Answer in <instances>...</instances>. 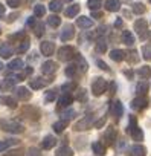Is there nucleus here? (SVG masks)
Segmentation results:
<instances>
[{
    "label": "nucleus",
    "instance_id": "21",
    "mask_svg": "<svg viewBox=\"0 0 151 156\" xmlns=\"http://www.w3.org/2000/svg\"><path fill=\"white\" fill-rule=\"evenodd\" d=\"M131 153H133V156H146V148L140 144H136L131 147Z\"/></svg>",
    "mask_w": 151,
    "mask_h": 156
},
{
    "label": "nucleus",
    "instance_id": "16",
    "mask_svg": "<svg viewBox=\"0 0 151 156\" xmlns=\"http://www.w3.org/2000/svg\"><path fill=\"white\" fill-rule=\"evenodd\" d=\"M96 52L98 54H105L107 52V40L104 37H99L96 40Z\"/></svg>",
    "mask_w": 151,
    "mask_h": 156
},
{
    "label": "nucleus",
    "instance_id": "32",
    "mask_svg": "<svg viewBox=\"0 0 151 156\" xmlns=\"http://www.w3.org/2000/svg\"><path fill=\"white\" fill-rule=\"evenodd\" d=\"M14 144H19V141L17 139H9V141H0V151H5L6 148H9L11 145H14Z\"/></svg>",
    "mask_w": 151,
    "mask_h": 156
},
{
    "label": "nucleus",
    "instance_id": "50",
    "mask_svg": "<svg viewBox=\"0 0 151 156\" xmlns=\"http://www.w3.org/2000/svg\"><path fill=\"white\" fill-rule=\"evenodd\" d=\"M38 154H40V151H38L37 148H34V147L29 148V151L26 153V156H38Z\"/></svg>",
    "mask_w": 151,
    "mask_h": 156
},
{
    "label": "nucleus",
    "instance_id": "42",
    "mask_svg": "<svg viewBox=\"0 0 151 156\" xmlns=\"http://www.w3.org/2000/svg\"><path fill=\"white\" fill-rule=\"evenodd\" d=\"M29 86H31L32 89H41V87L44 86V81H41L40 78H37V80H31Z\"/></svg>",
    "mask_w": 151,
    "mask_h": 156
},
{
    "label": "nucleus",
    "instance_id": "44",
    "mask_svg": "<svg viewBox=\"0 0 151 156\" xmlns=\"http://www.w3.org/2000/svg\"><path fill=\"white\" fill-rule=\"evenodd\" d=\"M75 87H77V84H75V83H67V84H63V86H61V90H63L64 94H69V92L73 90Z\"/></svg>",
    "mask_w": 151,
    "mask_h": 156
},
{
    "label": "nucleus",
    "instance_id": "54",
    "mask_svg": "<svg viewBox=\"0 0 151 156\" xmlns=\"http://www.w3.org/2000/svg\"><path fill=\"white\" fill-rule=\"evenodd\" d=\"M92 17H95V19H99V17H102V14H101L99 11H93V12H92Z\"/></svg>",
    "mask_w": 151,
    "mask_h": 156
},
{
    "label": "nucleus",
    "instance_id": "18",
    "mask_svg": "<svg viewBox=\"0 0 151 156\" xmlns=\"http://www.w3.org/2000/svg\"><path fill=\"white\" fill-rule=\"evenodd\" d=\"M122 112H124L122 103H121V101H113V104H112V113H113L116 118H119V116L122 115Z\"/></svg>",
    "mask_w": 151,
    "mask_h": 156
},
{
    "label": "nucleus",
    "instance_id": "4",
    "mask_svg": "<svg viewBox=\"0 0 151 156\" xmlns=\"http://www.w3.org/2000/svg\"><path fill=\"white\" fill-rule=\"evenodd\" d=\"M57 69H58V66H57V63L52 61V60L44 61L43 66H41V72H43L44 75H52L53 72H57Z\"/></svg>",
    "mask_w": 151,
    "mask_h": 156
},
{
    "label": "nucleus",
    "instance_id": "11",
    "mask_svg": "<svg viewBox=\"0 0 151 156\" xmlns=\"http://www.w3.org/2000/svg\"><path fill=\"white\" fill-rule=\"evenodd\" d=\"M92 126V116L89 115V116H86V118H83L80 122H77V126H75V129L77 130H86V129H89Z\"/></svg>",
    "mask_w": 151,
    "mask_h": 156
},
{
    "label": "nucleus",
    "instance_id": "58",
    "mask_svg": "<svg viewBox=\"0 0 151 156\" xmlns=\"http://www.w3.org/2000/svg\"><path fill=\"white\" fill-rule=\"evenodd\" d=\"M148 38H149V43H151V32L148 34Z\"/></svg>",
    "mask_w": 151,
    "mask_h": 156
},
{
    "label": "nucleus",
    "instance_id": "37",
    "mask_svg": "<svg viewBox=\"0 0 151 156\" xmlns=\"http://www.w3.org/2000/svg\"><path fill=\"white\" fill-rule=\"evenodd\" d=\"M145 9H146V8H145L143 3H139V2H137V3L133 5V11H134V14H139V16H140V14L145 12Z\"/></svg>",
    "mask_w": 151,
    "mask_h": 156
},
{
    "label": "nucleus",
    "instance_id": "60",
    "mask_svg": "<svg viewBox=\"0 0 151 156\" xmlns=\"http://www.w3.org/2000/svg\"><path fill=\"white\" fill-rule=\"evenodd\" d=\"M66 2H73V0H66Z\"/></svg>",
    "mask_w": 151,
    "mask_h": 156
},
{
    "label": "nucleus",
    "instance_id": "48",
    "mask_svg": "<svg viewBox=\"0 0 151 156\" xmlns=\"http://www.w3.org/2000/svg\"><path fill=\"white\" fill-rule=\"evenodd\" d=\"M6 5L11 8H19L22 5V0H6Z\"/></svg>",
    "mask_w": 151,
    "mask_h": 156
},
{
    "label": "nucleus",
    "instance_id": "35",
    "mask_svg": "<svg viewBox=\"0 0 151 156\" xmlns=\"http://www.w3.org/2000/svg\"><path fill=\"white\" fill-rule=\"evenodd\" d=\"M75 100H78V101H81V103H86V101H87V94H86V90H84V89L77 90V94H75Z\"/></svg>",
    "mask_w": 151,
    "mask_h": 156
},
{
    "label": "nucleus",
    "instance_id": "43",
    "mask_svg": "<svg viewBox=\"0 0 151 156\" xmlns=\"http://www.w3.org/2000/svg\"><path fill=\"white\" fill-rule=\"evenodd\" d=\"M44 12H46V9H44L43 5H37V6L34 8V14H35V17H43Z\"/></svg>",
    "mask_w": 151,
    "mask_h": 156
},
{
    "label": "nucleus",
    "instance_id": "49",
    "mask_svg": "<svg viewBox=\"0 0 151 156\" xmlns=\"http://www.w3.org/2000/svg\"><path fill=\"white\" fill-rule=\"evenodd\" d=\"M25 40L26 38V34L25 32H19V34H14V35H11V40Z\"/></svg>",
    "mask_w": 151,
    "mask_h": 156
},
{
    "label": "nucleus",
    "instance_id": "41",
    "mask_svg": "<svg viewBox=\"0 0 151 156\" xmlns=\"http://www.w3.org/2000/svg\"><path fill=\"white\" fill-rule=\"evenodd\" d=\"M125 58H127L130 63H136V61H137V52H136V51L125 52Z\"/></svg>",
    "mask_w": 151,
    "mask_h": 156
},
{
    "label": "nucleus",
    "instance_id": "15",
    "mask_svg": "<svg viewBox=\"0 0 151 156\" xmlns=\"http://www.w3.org/2000/svg\"><path fill=\"white\" fill-rule=\"evenodd\" d=\"M77 25H78L80 28H83V29H86V28H92V26H93V20L89 19V17H78Z\"/></svg>",
    "mask_w": 151,
    "mask_h": 156
},
{
    "label": "nucleus",
    "instance_id": "8",
    "mask_svg": "<svg viewBox=\"0 0 151 156\" xmlns=\"http://www.w3.org/2000/svg\"><path fill=\"white\" fill-rule=\"evenodd\" d=\"M73 35H75V29H73V26H72V25H66L64 29L61 31V40H63V41H67V40L73 38Z\"/></svg>",
    "mask_w": 151,
    "mask_h": 156
},
{
    "label": "nucleus",
    "instance_id": "29",
    "mask_svg": "<svg viewBox=\"0 0 151 156\" xmlns=\"http://www.w3.org/2000/svg\"><path fill=\"white\" fill-rule=\"evenodd\" d=\"M92 150L96 153V154H104L105 153V147L102 142H93L92 144Z\"/></svg>",
    "mask_w": 151,
    "mask_h": 156
},
{
    "label": "nucleus",
    "instance_id": "23",
    "mask_svg": "<svg viewBox=\"0 0 151 156\" xmlns=\"http://www.w3.org/2000/svg\"><path fill=\"white\" fill-rule=\"evenodd\" d=\"M55 144H57V139H55L53 136H46V138L43 139V142H41V147H43L44 150H49V148H52Z\"/></svg>",
    "mask_w": 151,
    "mask_h": 156
},
{
    "label": "nucleus",
    "instance_id": "9",
    "mask_svg": "<svg viewBox=\"0 0 151 156\" xmlns=\"http://www.w3.org/2000/svg\"><path fill=\"white\" fill-rule=\"evenodd\" d=\"M15 80H14V78L12 76H6L5 78V80H2V81H0V89H2V90H8V89H12L14 86H15Z\"/></svg>",
    "mask_w": 151,
    "mask_h": 156
},
{
    "label": "nucleus",
    "instance_id": "12",
    "mask_svg": "<svg viewBox=\"0 0 151 156\" xmlns=\"http://www.w3.org/2000/svg\"><path fill=\"white\" fill-rule=\"evenodd\" d=\"M148 89H149V84L143 80V81H139L137 84H136V92H137V95L139 97H145V94L148 92Z\"/></svg>",
    "mask_w": 151,
    "mask_h": 156
},
{
    "label": "nucleus",
    "instance_id": "56",
    "mask_svg": "<svg viewBox=\"0 0 151 156\" xmlns=\"http://www.w3.org/2000/svg\"><path fill=\"white\" fill-rule=\"evenodd\" d=\"M115 26H116V28H121V26H122V20H121V19H118V20L115 22Z\"/></svg>",
    "mask_w": 151,
    "mask_h": 156
},
{
    "label": "nucleus",
    "instance_id": "19",
    "mask_svg": "<svg viewBox=\"0 0 151 156\" xmlns=\"http://www.w3.org/2000/svg\"><path fill=\"white\" fill-rule=\"evenodd\" d=\"M110 58L113 61H122V60H125V52L121 51V49H115V51L110 52Z\"/></svg>",
    "mask_w": 151,
    "mask_h": 156
},
{
    "label": "nucleus",
    "instance_id": "17",
    "mask_svg": "<svg viewBox=\"0 0 151 156\" xmlns=\"http://www.w3.org/2000/svg\"><path fill=\"white\" fill-rule=\"evenodd\" d=\"M104 139H105L107 144H113L115 139H116V130H115L113 127H108L107 132L104 133Z\"/></svg>",
    "mask_w": 151,
    "mask_h": 156
},
{
    "label": "nucleus",
    "instance_id": "24",
    "mask_svg": "<svg viewBox=\"0 0 151 156\" xmlns=\"http://www.w3.org/2000/svg\"><path fill=\"white\" fill-rule=\"evenodd\" d=\"M122 41H124L125 44L131 46V44H134V35H133L130 31H124V32H122Z\"/></svg>",
    "mask_w": 151,
    "mask_h": 156
},
{
    "label": "nucleus",
    "instance_id": "13",
    "mask_svg": "<svg viewBox=\"0 0 151 156\" xmlns=\"http://www.w3.org/2000/svg\"><path fill=\"white\" fill-rule=\"evenodd\" d=\"M15 95H17L19 100H22V101H28V100L31 98V92H29L26 87H19V89H15Z\"/></svg>",
    "mask_w": 151,
    "mask_h": 156
},
{
    "label": "nucleus",
    "instance_id": "7",
    "mask_svg": "<svg viewBox=\"0 0 151 156\" xmlns=\"http://www.w3.org/2000/svg\"><path fill=\"white\" fill-rule=\"evenodd\" d=\"M55 52V44L53 41H43L41 43V54L46 57H50Z\"/></svg>",
    "mask_w": 151,
    "mask_h": 156
},
{
    "label": "nucleus",
    "instance_id": "3",
    "mask_svg": "<svg viewBox=\"0 0 151 156\" xmlns=\"http://www.w3.org/2000/svg\"><path fill=\"white\" fill-rule=\"evenodd\" d=\"M75 55L77 54H75V49L72 46H61L58 51V58L61 61H70Z\"/></svg>",
    "mask_w": 151,
    "mask_h": 156
},
{
    "label": "nucleus",
    "instance_id": "31",
    "mask_svg": "<svg viewBox=\"0 0 151 156\" xmlns=\"http://www.w3.org/2000/svg\"><path fill=\"white\" fill-rule=\"evenodd\" d=\"M78 12H80V5H72V6H69L66 9V16L67 17H75Z\"/></svg>",
    "mask_w": 151,
    "mask_h": 156
},
{
    "label": "nucleus",
    "instance_id": "22",
    "mask_svg": "<svg viewBox=\"0 0 151 156\" xmlns=\"http://www.w3.org/2000/svg\"><path fill=\"white\" fill-rule=\"evenodd\" d=\"M12 54V48L8 44V43H3V44H0V55H2L3 58H9Z\"/></svg>",
    "mask_w": 151,
    "mask_h": 156
},
{
    "label": "nucleus",
    "instance_id": "28",
    "mask_svg": "<svg viewBox=\"0 0 151 156\" xmlns=\"http://www.w3.org/2000/svg\"><path fill=\"white\" fill-rule=\"evenodd\" d=\"M137 75H139L140 78H149V76H151V69H149V66H142V67L137 70Z\"/></svg>",
    "mask_w": 151,
    "mask_h": 156
},
{
    "label": "nucleus",
    "instance_id": "2",
    "mask_svg": "<svg viewBox=\"0 0 151 156\" xmlns=\"http://www.w3.org/2000/svg\"><path fill=\"white\" fill-rule=\"evenodd\" d=\"M105 90H107V81L104 80V78H96V80L93 81V84H92V92H93V95H95V97H99V95H102Z\"/></svg>",
    "mask_w": 151,
    "mask_h": 156
},
{
    "label": "nucleus",
    "instance_id": "46",
    "mask_svg": "<svg viewBox=\"0 0 151 156\" xmlns=\"http://www.w3.org/2000/svg\"><path fill=\"white\" fill-rule=\"evenodd\" d=\"M78 61H80V67H81V70H87V67H89V64H87V61L81 57V55H78Z\"/></svg>",
    "mask_w": 151,
    "mask_h": 156
},
{
    "label": "nucleus",
    "instance_id": "52",
    "mask_svg": "<svg viewBox=\"0 0 151 156\" xmlns=\"http://www.w3.org/2000/svg\"><path fill=\"white\" fill-rule=\"evenodd\" d=\"M53 98H55V94L53 92H47L46 94V101H52Z\"/></svg>",
    "mask_w": 151,
    "mask_h": 156
},
{
    "label": "nucleus",
    "instance_id": "30",
    "mask_svg": "<svg viewBox=\"0 0 151 156\" xmlns=\"http://www.w3.org/2000/svg\"><path fill=\"white\" fill-rule=\"evenodd\" d=\"M55 154H57V156H73V151H72V148H70V147L64 145V147L58 148V151H57Z\"/></svg>",
    "mask_w": 151,
    "mask_h": 156
},
{
    "label": "nucleus",
    "instance_id": "27",
    "mask_svg": "<svg viewBox=\"0 0 151 156\" xmlns=\"http://www.w3.org/2000/svg\"><path fill=\"white\" fill-rule=\"evenodd\" d=\"M8 66H9V69H11V70H20L25 64H23V61H22L20 58H15V60H12Z\"/></svg>",
    "mask_w": 151,
    "mask_h": 156
},
{
    "label": "nucleus",
    "instance_id": "5",
    "mask_svg": "<svg viewBox=\"0 0 151 156\" xmlns=\"http://www.w3.org/2000/svg\"><path fill=\"white\" fill-rule=\"evenodd\" d=\"M146 28H148V25H146V22H145L143 19H139V20L134 22V31H136L142 38H143L145 34H146Z\"/></svg>",
    "mask_w": 151,
    "mask_h": 156
},
{
    "label": "nucleus",
    "instance_id": "25",
    "mask_svg": "<svg viewBox=\"0 0 151 156\" xmlns=\"http://www.w3.org/2000/svg\"><path fill=\"white\" fill-rule=\"evenodd\" d=\"M0 103H3L5 106H8V107H17V103L11 98V97H6V95H3V97H0Z\"/></svg>",
    "mask_w": 151,
    "mask_h": 156
},
{
    "label": "nucleus",
    "instance_id": "33",
    "mask_svg": "<svg viewBox=\"0 0 151 156\" xmlns=\"http://www.w3.org/2000/svg\"><path fill=\"white\" fill-rule=\"evenodd\" d=\"M61 8H63V5H61V0H52V2L49 3V9H50V11H53V12L61 11Z\"/></svg>",
    "mask_w": 151,
    "mask_h": 156
},
{
    "label": "nucleus",
    "instance_id": "53",
    "mask_svg": "<svg viewBox=\"0 0 151 156\" xmlns=\"http://www.w3.org/2000/svg\"><path fill=\"white\" fill-rule=\"evenodd\" d=\"M35 19H37V17H31V19L28 20V26H35V23H37Z\"/></svg>",
    "mask_w": 151,
    "mask_h": 156
},
{
    "label": "nucleus",
    "instance_id": "6",
    "mask_svg": "<svg viewBox=\"0 0 151 156\" xmlns=\"http://www.w3.org/2000/svg\"><path fill=\"white\" fill-rule=\"evenodd\" d=\"M148 106V100L145 98V97H137V98H134L133 101H131V107L134 109V110H142V109H145Z\"/></svg>",
    "mask_w": 151,
    "mask_h": 156
},
{
    "label": "nucleus",
    "instance_id": "20",
    "mask_svg": "<svg viewBox=\"0 0 151 156\" xmlns=\"http://www.w3.org/2000/svg\"><path fill=\"white\" fill-rule=\"evenodd\" d=\"M130 133H131V138H133L134 141H142V139H143V132H142L137 126L131 127V129H130Z\"/></svg>",
    "mask_w": 151,
    "mask_h": 156
},
{
    "label": "nucleus",
    "instance_id": "39",
    "mask_svg": "<svg viewBox=\"0 0 151 156\" xmlns=\"http://www.w3.org/2000/svg\"><path fill=\"white\" fill-rule=\"evenodd\" d=\"M66 121H57L55 124H53V130L57 132V133H61V132H64V129H66Z\"/></svg>",
    "mask_w": 151,
    "mask_h": 156
},
{
    "label": "nucleus",
    "instance_id": "10",
    "mask_svg": "<svg viewBox=\"0 0 151 156\" xmlns=\"http://www.w3.org/2000/svg\"><path fill=\"white\" fill-rule=\"evenodd\" d=\"M72 103H73L72 95L64 94V95H61V97H60V100H58V107H60V109H61V107H69Z\"/></svg>",
    "mask_w": 151,
    "mask_h": 156
},
{
    "label": "nucleus",
    "instance_id": "38",
    "mask_svg": "<svg viewBox=\"0 0 151 156\" xmlns=\"http://www.w3.org/2000/svg\"><path fill=\"white\" fill-rule=\"evenodd\" d=\"M75 116V110H72V109H69V110H66L64 113H61V121H69V119H72Z\"/></svg>",
    "mask_w": 151,
    "mask_h": 156
},
{
    "label": "nucleus",
    "instance_id": "47",
    "mask_svg": "<svg viewBox=\"0 0 151 156\" xmlns=\"http://www.w3.org/2000/svg\"><path fill=\"white\" fill-rule=\"evenodd\" d=\"M142 52H143V58L148 61V60H151V49L148 48V46H143L142 48Z\"/></svg>",
    "mask_w": 151,
    "mask_h": 156
},
{
    "label": "nucleus",
    "instance_id": "1",
    "mask_svg": "<svg viewBox=\"0 0 151 156\" xmlns=\"http://www.w3.org/2000/svg\"><path fill=\"white\" fill-rule=\"evenodd\" d=\"M0 127H2L5 132H9V133H22L25 130V127L15 121H6V119H2L0 121Z\"/></svg>",
    "mask_w": 151,
    "mask_h": 156
},
{
    "label": "nucleus",
    "instance_id": "61",
    "mask_svg": "<svg viewBox=\"0 0 151 156\" xmlns=\"http://www.w3.org/2000/svg\"><path fill=\"white\" fill-rule=\"evenodd\" d=\"M149 2H151V0H149Z\"/></svg>",
    "mask_w": 151,
    "mask_h": 156
},
{
    "label": "nucleus",
    "instance_id": "14",
    "mask_svg": "<svg viewBox=\"0 0 151 156\" xmlns=\"http://www.w3.org/2000/svg\"><path fill=\"white\" fill-rule=\"evenodd\" d=\"M119 8H121V3L118 0H107L105 2V9L108 12H116V11H119Z\"/></svg>",
    "mask_w": 151,
    "mask_h": 156
},
{
    "label": "nucleus",
    "instance_id": "55",
    "mask_svg": "<svg viewBox=\"0 0 151 156\" xmlns=\"http://www.w3.org/2000/svg\"><path fill=\"white\" fill-rule=\"evenodd\" d=\"M104 122H105V119H104V118H102V119H101V121H98V122H96V124H95V127H96V129H99V127H101V126H102V124H104Z\"/></svg>",
    "mask_w": 151,
    "mask_h": 156
},
{
    "label": "nucleus",
    "instance_id": "51",
    "mask_svg": "<svg viewBox=\"0 0 151 156\" xmlns=\"http://www.w3.org/2000/svg\"><path fill=\"white\" fill-rule=\"evenodd\" d=\"M96 63H98V66H99V67H101L102 70H108V66H107V64H105V63H104L102 60H98Z\"/></svg>",
    "mask_w": 151,
    "mask_h": 156
},
{
    "label": "nucleus",
    "instance_id": "45",
    "mask_svg": "<svg viewBox=\"0 0 151 156\" xmlns=\"http://www.w3.org/2000/svg\"><path fill=\"white\" fill-rule=\"evenodd\" d=\"M75 73H77V66H75V64H70V66L66 69V75H67V76H73Z\"/></svg>",
    "mask_w": 151,
    "mask_h": 156
},
{
    "label": "nucleus",
    "instance_id": "40",
    "mask_svg": "<svg viewBox=\"0 0 151 156\" xmlns=\"http://www.w3.org/2000/svg\"><path fill=\"white\" fill-rule=\"evenodd\" d=\"M101 0H89L87 2V6L90 8V9H93V11H96V9H99L101 8Z\"/></svg>",
    "mask_w": 151,
    "mask_h": 156
},
{
    "label": "nucleus",
    "instance_id": "34",
    "mask_svg": "<svg viewBox=\"0 0 151 156\" xmlns=\"http://www.w3.org/2000/svg\"><path fill=\"white\" fill-rule=\"evenodd\" d=\"M29 46H31L29 40H28V38H25V40H22L20 46L17 48V52H19V54H25V52H26V51L29 49Z\"/></svg>",
    "mask_w": 151,
    "mask_h": 156
},
{
    "label": "nucleus",
    "instance_id": "36",
    "mask_svg": "<svg viewBox=\"0 0 151 156\" xmlns=\"http://www.w3.org/2000/svg\"><path fill=\"white\" fill-rule=\"evenodd\" d=\"M34 31H35V35H37V37H41V35L44 34V25H43L41 22H37L35 26H34Z\"/></svg>",
    "mask_w": 151,
    "mask_h": 156
},
{
    "label": "nucleus",
    "instance_id": "57",
    "mask_svg": "<svg viewBox=\"0 0 151 156\" xmlns=\"http://www.w3.org/2000/svg\"><path fill=\"white\" fill-rule=\"evenodd\" d=\"M3 14H5V6L0 5V16H3Z\"/></svg>",
    "mask_w": 151,
    "mask_h": 156
},
{
    "label": "nucleus",
    "instance_id": "59",
    "mask_svg": "<svg viewBox=\"0 0 151 156\" xmlns=\"http://www.w3.org/2000/svg\"><path fill=\"white\" fill-rule=\"evenodd\" d=\"M2 67H3V64H2V63H0V70H2Z\"/></svg>",
    "mask_w": 151,
    "mask_h": 156
},
{
    "label": "nucleus",
    "instance_id": "26",
    "mask_svg": "<svg viewBox=\"0 0 151 156\" xmlns=\"http://www.w3.org/2000/svg\"><path fill=\"white\" fill-rule=\"evenodd\" d=\"M47 25H49L50 28H58V26L61 25V19H60L58 16H50V17L47 19Z\"/></svg>",
    "mask_w": 151,
    "mask_h": 156
}]
</instances>
